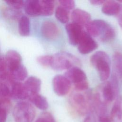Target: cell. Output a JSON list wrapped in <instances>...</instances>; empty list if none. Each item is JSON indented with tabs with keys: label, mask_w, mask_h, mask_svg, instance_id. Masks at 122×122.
Masks as SVG:
<instances>
[{
	"label": "cell",
	"mask_w": 122,
	"mask_h": 122,
	"mask_svg": "<svg viewBox=\"0 0 122 122\" xmlns=\"http://www.w3.org/2000/svg\"><path fill=\"white\" fill-rule=\"evenodd\" d=\"M85 27L87 33L91 36L99 37L101 41L104 42L110 41L115 36V30L113 27L102 20L90 21Z\"/></svg>",
	"instance_id": "cell-1"
},
{
	"label": "cell",
	"mask_w": 122,
	"mask_h": 122,
	"mask_svg": "<svg viewBox=\"0 0 122 122\" xmlns=\"http://www.w3.org/2000/svg\"><path fill=\"white\" fill-rule=\"evenodd\" d=\"M90 62L97 70L102 81H106L109 78L111 72V60L106 52L103 51L96 52L91 56Z\"/></svg>",
	"instance_id": "cell-2"
},
{
	"label": "cell",
	"mask_w": 122,
	"mask_h": 122,
	"mask_svg": "<svg viewBox=\"0 0 122 122\" xmlns=\"http://www.w3.org/2000/svg\"><path fill=\"white\" fill-rule=\"evenodd\" d=\"M80 61L72 54L66 52H60L52 55L51 67L57 71L69 70L76 65H79Z\"/></svg>",
	"instance_id": "cell-3"
},
{
	"label": "cell",
	"mask_w": 122,
	"mask_h": 122,
	"mask_svg": "<svg viewBox=\"0 0 122 122\" xmlns=\"http://www.w3.org/2000/svg\"><path fill=\"white\" fill-rule=\"evenodd\" d=\"M35 114L33 106L27 102H18L13 110V116L15 122H32Z\"/></svg>",
	"instance_id": "cell-4"
},
{
	"label": "cell",
	"mask_w": 122,
	"mask_h": 122,
	"mask_svg": "<svg viewBox=\"0 0 122 122\" xmlns=\"http://www.w3.org/2000/svg\"><path fill=\"white\" fill-rule=\"evenodd\" d=\"M90 97H86L80 92L72 94L70 98V102L72 108L80 115H84L90 109Z\"/></svg>",
	"instance_id": "cell-5"
},
{
	"label": "cell",
	"mask_w": 122,
	"mask_h": 122,
	"mask_svg": "<svg viewBox=\"0 0 122 122\" xmlns=\"http://www.w3.org/2000/svg\"><path fill=\"white\" fill-rule=\"evenodd\" d=\"M119 92L118 79L115 74L112 76L110 80L107 81L102 89V97L107 102H112L118 97Z\"/></svg>",
	"instance_id": "cell-6"
},
{
	"label": "cell",
	"mask_w": 122,
	"mask_h": 122,
	"mask_svg": "<svg viewBox=\"0 0 122 122\" xmlns=\"http://www.w3.org/2000/svg\"><path fill=\"white\" fill-rule=\"evenodd\" d=\"M52 87L56 94L64 96L69 92L71 83L64 76L57 75L52 79Z\"/></svg>",
	"instance_id": "cell-7"
},
{
	"label": "cell",
	"mask_w": 122,
	"mask_h": 122,
	"mask_svg": "<svg viewBox=\"0 0 122 122\" xmlns=\"http://www.w3.org/2000/svg\"><path fill=\"white\" fill-rule=\"evenodd\" d=\"M79 51L82 54H86L93 51L98 47L97 42L87 32L84 31L78 44Z\"/></svg>",
	"instance_id": "cell-8"
},
{
	"label": "cell",
	"mask_w": 122,
	"mask_h": 122,
	"mask_svg": "<svg viewBox=\"0 0 122 122\" xmlns=\"http://www.w3.org/2000/svg\"><path fill=\"white\" fill-rule=\"evenodd\" d=\"M41 33L46 39L53 41L59 36L60 30L56 23L51 20H45L41 26Z\"/></svg>",
	"instance_id": "cell-9"
},
{
	"label": "cell",
	"mask_w": 122,
	"mask_h": 122,
	"mask_svg": "<svg viewBox=\"0 0 122 122\" xmlns=\"http://www.w3.org/2000/svg\"><path fill=\"white\" fill-rule=\"evenodd\" d=\"M65 29L70 44L73 46L78 45L84 32L82 29V27L75 23L71 22L66 25Z\"/></svg>",
	"instance_id": "cell-10"
},
{
	"label": "cell",
	"mask_w": 122,
	"mask_h": 122,
	"mask_svg": "<svg viewBox=\"0 0 122 122\" xmlns=\"http://www.w3.org/2000/svg\"><path fill=\"white\" fill-rule=\"evenodd\" d=\"M5 59L8 71H11L22 65L21 56L16 51H8L6 53Z\"/></svg>",
	"instance_id": "cell-11"
},
{
	"label": "cell",
	"mask_w": 122,
	"mask_h": 122,
	"mask_svg": "<svg viewBox=\"0 0 122 122\" xmlns=\"http://www.w3.org/2000/svg\"><path fill=\"white\" fill-rule=\"evenodd\" d=\"M64 76L74 84L87 81L85 72L77 66H75L68 70L65 73Z\"/></svg>",
	"instance_id": "cell-12"
},
{
	"label": "cell",
	"mask_w": 122,
	"mask_h": 122,
	"mask_svg": "<svg viewBox=\"0 0 122 122\" xmlns=\"http://www.w3.org/2000/svg\"><path fill=\"white\" fill-rule=\"evenodd\" d=\"M11 86V97L20 100H25L29 97V93L26 89L24 84L19 81H15Z\"/></svg>",
	"instance_id": "cell-13"
},
{
	"label": "cell",
	"mask_w": 122,
	"mask_h": 122,
	"mask_svg": "<svg viewBox=\"0 0 122 122\" xmlns=\"http://www.w3.org/2000/svg\"><path fill=\"white\" fill-rule=\"evenodd\" d=\"M71 19L72 22L75 23L81 27L86 25L91 20V15L87 11L80 9L74 10L71 14Z\"/></svg>",
	"instance_id": "cell-14"
},
{
	"label": "cell",
	"mask_w": 122,
	"mask_h": 122,
	"mask_svg": "<svg viewBox=\"0 0 122 122\" xmlns=\"http://www.w3.org/2000/svg\"><path fill=\"white\" fill-rule=\"evenodd\" d=\"M111 122H121L122 121V98H116L110 113Z\"/></svg>",
	"instance_id": "cell-15"
},
{
	"label": "cell",
	"mask_w": 122,
	"mask_h": 122,
	"mask_svg": "<svg viewBox=\"0 0 122 122\" xmlns=\"http://www.w3.org/2000/svg\"><path fill=\"white\" fill-rule=\"evenodd\" d=\"M41 81L35 76H30L25 81L24 85L30 94L39 93L41 87Z\"/></svg>",
	"instance_id": "cell-16"
},
{
	"label": "cell",
	"mask_w": 122,
	"mask_h": 122,
	"mask_svg": "<svg viewBox=\"0 0 122 122\" xmlns=\"http://www.w3.org/2000/svg\"><path fill=\"white\" fill-rule=\"evenodd\" d=\"M24 5L25 12L27 14L32 16L41 15V6L40 0H27L25 2Z\"/></svg>",
	"instance_id": "cell-17"
},
{
	"label": "cell",
	"mask_w": 122,
	"mask_h": 122,
	"mask_svg": "<svg viewBox=\"0 0 122 122\" xmlns=\"http://www.w3.org/2000/svg\"><path fill=\"white\" fill-rule=\"evenodd\" d=\"M121 5L114 0L105 1L102 7V12L107 15H117L120 10Z\"/></svg>",
	"instance_id": "cell-18"
},
{
	"label": "cell",
	"mask_w": 122,
	"mask_h": 122,
	"mask_svg": "<svg viewBox=\"0 0 122 122\" xmlns=\"http://www.w3.org/2000/svg\"><path fill=\"white\" fill-rule=\"evenodd\" d=\"M28 98L35 106L41 110H45L48 107V102L44 96L39 93L30 94Z\"/></svg>",
	"instance_id": "cell-19"
},
{
	"label": "cell",
	"mask_w": 122,
	"mask_h": 122,
	"mask_svg": "<svg viewBox=\"0 0 122 122\" xmlns=\"http://www.w3.org/2000/svg\"><path fill=\"white\" fill-rule=\"evenodd\" d=\"M8 72L14 81H22L27 78L28 75L27 69L22 64L16 69L11 71H8Z\"/></svg>",
	"instance_id": "cell-20"
},
{
	"label": "cell",
	"mask_w": 122,
	"mask_h": 122,
	"mask_svg": "<svg viewBox=\"0 0 122 122\" xmlns=\"http://www.w3.org/2000/svg\"><path fill=\"white\" fill-rule=\"evenodd\" d=\"M114 68L116 76L122 82V54L119 52H115L113 55Z\"/></svg>",
	"instance_id": "cell-21"
},
{
	"label": "cell",
	"mask_w": 122,
	"mask_h": 122,
	"mask_svg": "<svg viewBox=\"0 0 122 122\" xmlns=\"http://www.w3.org/2000/svg\"><path fill=\"white\" fill-rule=\"evenodd\" d=\"M19 32L22 36H28L30 32V22L29 18L26 16H22L19 23Z\"/></svg>",
	"instance_id": "cell-22"
},
{
	"label": "cell",
	"mask_w": 122,
	"mask_h": 122,
	"mask_svg": "<svg viewBox=\"0 0 122 122\" xmlns=\"http://www.w3.org/2000/svg\"><path fill=\"white\" fill-rule=\"evenodd\" d=\"M41 13L42 16H50L52 14L54 9V2L52 0H40Z\"/></svg>",
	"instance_id": "cell-23"
},
{
	"label": "cell",
	"mask_w": 122,
	"mask_h": 122,
	"mask_svg": "<svg viewBox=\"0 0 122 122\" xmlns=\"http://www.w3.org/2000/svg\"><path fill=\"white\" fill-rule=\"evenodd\" d=\"M55 17L62 23H67L69 21V11L61 6H58L55 10Z\"/></svg>",
	"instance_id": "cell-24"
},
{
	"label": "cell",
	"mask_w": 122,
	"mask_h": 122,
	"mask_svg": "<svg viewBox=\"0 0 122 122\" xmlns=\"http://www.w3.org/2000/svg\"><path fill=\"white\" fill-rule=\"evenodd\" d=\"M10 97H11L10 89L5 82L0 81V102H10Z\"/></svg>",
	"instance_id": "cell-25"
},
{
	"label": "cell",
	"mask_w": 122,
	"mask_h": 122,
	"mask_svg": "<svg viewBox=\"0 0 122 122\" xmlns=\"http://www.w3.org/2000/svg\"><path fill=\"white\" fill-rule=\"evenodd\" d=\"M7 67L5 58L0 56V81H6L8 80L9 73L7 71Z\"/></svg>",
	"instance_id": "cell-26"
},
{
	"label": "cell",
	"mask_w": 122,
	"mask_h": 122,
	"mask_svg": "<svg viewBox=\"0 0 122 122\" xmlns=\"http://www.w3.org/2000/svg\"><path fill=\"white\" fill-rule=\"evenodd\" d=\"M52 55H45L39 56L37 59V62L44 67H51Z\"/></svg>",
	"instance_id": "cell-27"
},
{
	"label": "cell",
	"mask_w": 122,
	"mask_h": 122,
	"mask_svg": "<svg viewBox=\"0 0 122 122\" xmlns=\"http://www.w3.org/2000/svg\"><path fill=\"white\" fill-rule=\"evenodd\" d=\"M35 122H55V121L51 113L44 112L40 115Z\"/></svg>",
	"instance_id": "cell-28"
},
{
	"label": "cell",
	"mask_w": 122,
	"mask_h": 122,
	"mask_svg": "<svg viewBox=\"0 0 122 122\" xmlns=\"http://www.w3.org/2000/svg\"><path fill=\"white\" fill-rule=\"evenodd\" d=\"M59 2L60 6L68 11L73 9L75 7V2L72 0H59Z\"/></svg>",
	"instance_id": "cell-29"
},
{
	"label": "cell",
	"mask_w": 122,
	"mask_h": 122,
	"mask_svg": "<svg viewBox=\"0 0 122 122\" xmlns=\"http://www.w3.org/2000/svg\"><path fill=\"white\" fill-rule=\"evenodd\" d=\"M5 2L10 8L15 10H19L21 9L24 4V1L22 0H11L6 1Z\"/></svg>",
	"instance_id": "cell-30"
},
{
	"label": "cell",
	"mask_w": 122,
	"mask_h": 122,
	"mask_svg": "<svg viewBox=\"0 0 122 122\" xmlns=\"http://www.w3.org/2000/svg\"><path fill=\"white\" fill-rule=\"evenodd\" d=\"M88 87L89 84L87 81H85L74 84V88L75 90L79 92L86 90L88 89Z\"/></svg>",
	"instance_id": "cell-31"
},
{
	"label": "cell",
	"mask_w": 122,
	"mask_h": 122,
	"mask_svg": "<svg viewBox=\"0 0 122 122\" xmlns=\"http://www.w3.org/2000/svg\"><path fill=\"white\" fill-rule=\"evenodd\" d=\"M7 110L0 105V122H6Z\"/></svg>",
	"instance_id": "cell-32"
},
{
	"label": "cell",
	"mask_w": 122,
	"mask_h": 122,
	"mask_svg": "<svg viewBox=\"0 0 122 122\" xmlns=\"http://www.w3.org/2000/svg\"><path fill=\"white\" fill-rule=\"evenodd\" d=\"M84 122H96L95 118L92 114H89L85 118Z\"/></svg>",
	"instance_id": "cell-33"
},
{
	"label": "cell",
	"mask_w": 122,
	"mask_h": 122,
	"mask_svg": "<svg viewBox=\"0 0 122 122\" xmlns=\"http://www.w3.org/2000/svg\"><path fill=\"white\" fill-rule=\"evenodd\" d=\"M118 20L119 25L122 29V5H121L120 10L118 13Z\"/></svg>",
	"instance_id": "cell-34"
},
{
	"label": "cell",
	"mask_w": 122,
	"mask_h": 122,
	"mask_svg": "<svg viewBox=\"0 0 122 122\" xmlns=\"http://www.w3.org/2000/svg\"><path fill=\"white\" fill-rule=\"evenodd\" d=\"M99 122H111L110 119L107 115L99 117Z\"/></svg>",
	"instance_id": "cell-35"
},
{
	"label": "cell",
	"mask_w": 122,
	"mask_h": 122,
	"mask_svg": "<svg viewBox=\"0 0 122 122\" xmlns=\"http://www.w3.org/2000/svg\"><path fill=\"white\" fill-rule=\"evenodd\" d=\"M104 0H91L90 2L94 5H100L101 4H103L104 2Z\"/></svg>",
	"instance_id": "cell-36"
}]
</instances>
